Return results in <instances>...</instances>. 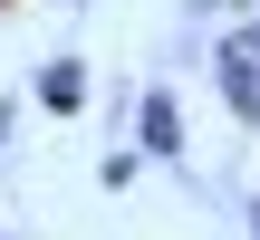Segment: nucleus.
<instances>
[{"instance_id": "f257e3e1", "label": "nucleus", "mask_w": 260, "mask_h": 240, "mask_svg": "<svg viewBox=\"0 0 260 240\" xmlns=\"http://www.w3.org/2000/svg\"><path fill=\"white\" fill-rule=\"evenodd\" d=\"M135 154L145 164H183V96L174 87H145L135 96Z\"/></svg>"}, {"instance_id": "f03ea898", "label": "nucleus", "mask_w": 260, "mask_h": 240, "mask_svg": "<svg viewBox=\"0 0 260 240\" xmlns=\"http://www.w3.org/2000/svg\"><path fill=\"white\" fill-rule=\"evenodd\" d=\"M212 87H222V106L241 125H260V58H241L232 38H212Z\"/></svg>"}, {"instance_id": "7ed1b4c3", "label": "nucleus", "mask_w": 260, "mask_h": 240, "mask_svg": "<svg viewBox=\"0 0 260 240\" xmlns=\"http://www.w3.org/2000/svg\"><path fill=\"white\" fill-rule=\"evenodd\" d=\"M29 96H39V115H77L87 106V58H39Z\"/></svg>"}, {"instance_id": "20e7f679", "label": "nucleus", "mask_w": 260, "mask_h": 240, "mask_svg": "<svg viewBox=\"0 0 260 240\" xmlns=\"http://www.w3.org/2000/svg\"><path fill=\"white\" fill-rule=\"evenodd\" d=\"M135 173H145V154H135V144H106V164H96V183H106V192H125Z\"/></svg>"}, {"instance_id": "39448f33", "label": "nucleus", "mask_w": 260, "mask_h": 240, "mask_svg": "<svg viewBox=\"0 0 260 240\" xmlns=\"http://www.w3.org/2000/svg\"><path fill=\"white\" fill-rule=\"evenodd\" d=\"M222 38H232L241 58H260V10H251V19H241V29H222Z\"/></svg>"}, {"instance_id": "423d86ee", "label": "nucleus", "mask_w": 260, "mask_h": 240, "mask_svg": "<svg viewBox=\"0 0 260 240\" xmlns=\"http://www.w3.org/2000/svg\"><path fill=\"white\" fill-rule=\"evenodd\" d=\"M10 115H19V106H0V144H10Z\"/></svg>"}, {"instance_id": "0eeeda50", "label": "nucleus", "mask_w": 260, "mask_h": 240, "mask_svg": "<svg viewBox=\"0 0 260 240\" xmlns=\"http://www.w3.org/2000/svg\"><path fill=\"white\" fill-rule=\"evenodd\" d=\"M251 240H260V192H251Z\"/></svg>"}]
</instances>
